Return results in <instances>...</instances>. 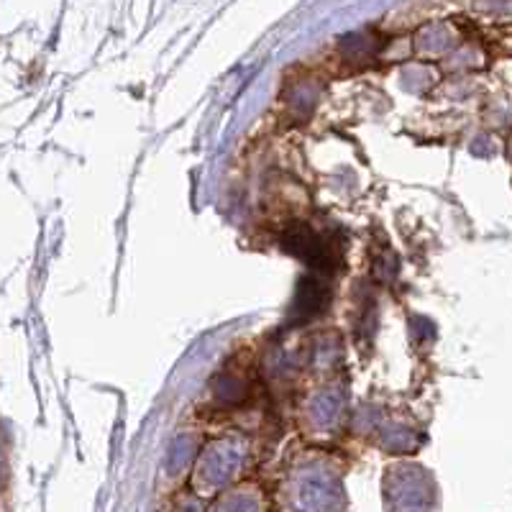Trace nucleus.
<instances>
[{
    "mask_svg": "<svg viewBox=\"0 0 512 512\" xmlns=\"http://www.w3.org/2000/svg\"><path fill=\"white\" fill-rule=\"evenodd\" d=\"M6 482H8V464H6V448H3V433H0V507H6L3 495H6Z\"/></svg>",
    "mask_w": 512,
    "mask_h": 512,
    "instance_id": "1",
    "label": "nucleus"
}]
</instances>
